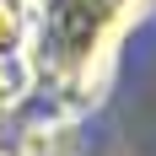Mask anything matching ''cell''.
<instances>
[{"label":"cell","instance_id":"1","mask_svg":"<svg viewBox=\"0 0 156 156\" xmlns=\"http://www.w3.org/2000/svg\"><path fill=\"white\" fill-rule=\"evenodd\" d=\"M32 32V5L27 0H0V59L5 54H22Z\"/></svg>","mask_w":156,"mask_h":156},{"label":"cell","instance_id":"2","mask_svg":"<svg viewBox=\"0 0 156 156\" xmlns=\"http://www.w3.org/2000/svg\"><path fill=\"white\" fill-rule=\"evenodd\" d=\"M27 86H32L27 59H22V54H5V59H0V108L22 102V97H27Z\"/></svg>","mask_w":156,"mask_h":156},{"label":"cell","instance_id":"3","mask_svg":"<svg viewBox=\"0 0 156 156\" xmlns=\"http://www.w3.org/2000/svg\"><path fill=\"white\" fill-rule=\"evenodd\" d=\"M0 156H5V151H0Z\"/></svg>","mask_w":156,"mask_h":156}]
</instances>
